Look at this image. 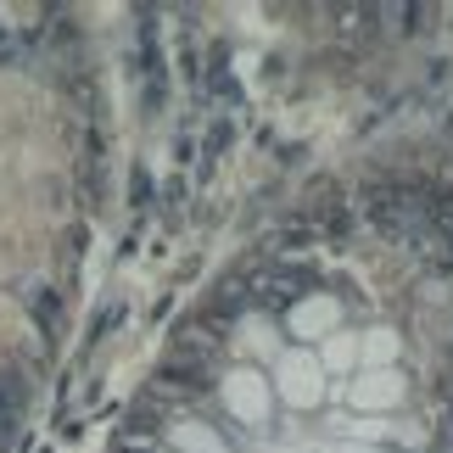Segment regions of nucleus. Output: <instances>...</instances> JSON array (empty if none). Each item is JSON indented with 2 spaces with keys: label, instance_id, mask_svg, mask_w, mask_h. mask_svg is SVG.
Segmentation results:
<instances>
[{
  "label": "nucleus",
  "instance_id": "obj_3",
  "mask_svg": "<svg viewBox=\"0 0 453 453\" xmlns=\"http://www.w3.org/2000/svg\"><path fill=\"white\" fill-rule=\"evenodd\" d=\"M28 308H34V319H40L45 330H57V291H34V297H28Z\"/></svg>",
  "mask_w": 453,
  "mask_h": 453
},
{
  "label": "nucleus",
  "instance_id": "obj_1",
  "mask_svg": "<svg viewBox=\"0 0 453 453\" xmlns=\"http://www.w3.org/2000/svg\"><path fill=\"white\" fill-rule=\"evenodd\" d=\"M303 286H313V274H308V269H274L269 280H257V291H264V303H269V308L297 303V297H303Z\"/></svg>",
  "mask_w": 453,
  "mask_h": 453
},
{
  "label": "nucleus",
  "instance_id": "obj_2",
  "mask_svg": "<svg viewBox=\"0 0 453 453\" xmlns=\"http://www.w3.org/2000/svg\"><path fill=\"white\" fill-rule=\"evenodd\" d=\"M17 414H23V375H0V453H6Z\"/></svg>",
  "mask_w": 453,
  "mask_h": 453
}]
</instances>
